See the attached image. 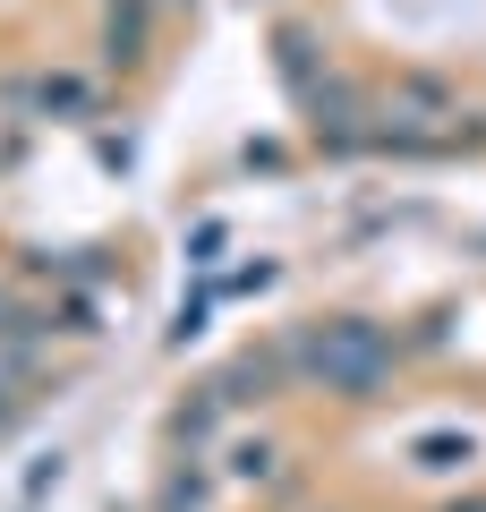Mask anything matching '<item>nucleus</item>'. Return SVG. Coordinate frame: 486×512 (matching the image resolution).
<instances>
[{"label": "nucleus", "mask_w": 486, "mask_h": 512, "mask_svg": "<svg viewBox=\"0 0 486 512\" xmlns=\"http://www.w3.org/2000/svg\"><path fill=\"white\" fill-rule=\"evenodd\" d=\"M290 367H299L307 384H324V393L367 402V393L393 376V333L367 325V316H333V325H307L299 342H290Z\"/></svg>", "instance_id": "nucleus-1"}, {"label": "nucleus", "mask_w": 486, "mask_h": 512, "mask_svg": "<svg viewBox=\"0 0 486 512\" xmlns=\"http://www.w3.org/2000/svg\"><path fill=\"white\" fill-rule=\"evenodd\" d=\"M461 103H452L435 77H393V94L376 103V137L384 146H410V154H427V146H452L461 137Z\"/></svg>", "instance_id": "nucleus-2"}, {"label": "nucleus", "mask_w": 486, "mask_h": 512, "mask_svg": "<svg viewBox=\"0 0 486 512\" xmlns=\"http://www.w3.org/2000/svg\"><path fill=\"white\" fill-rule=\"evenodd\" d=\"M0 103H18V111H35V120H94V77H77V69L9 77V86H0Z\"/></svg>", "instance_id": "nucleus-3"}, {"label": "nucleus", "mask_w": 486, "mask_h": 512, "mask_svg": "<svg viewBox=\"0 0 486 512\" xmlns=\"http://www.w3.org/2000/svg\"><path fill=\"white\" fill-rule=\"evenodd\" d=\"M273 69H282V86L299 94V103H316V94L333 86V77H316V43H307L299 26H282V35H273Z\"/></svg>", "instance_id": "nucleus-4"}, {"label": "nucleus", "mask_w": 486, "mask_h": 512, "mask_svg": "<svg viewBox=\"0 0 486 512\" xmlns=\"http://www.w3.org/2000/svg\"><path fill=\"white\" fill-rule=\"evenodd\" d=\"M222 419H231V384H197V402H180V419H171V436H180L188 453H197V444L214 436Z\"/></svg>", "instance_id": "nucleus-5"}, {"label": "nucleus", "mask_w": 486, "mask_h": 512, "mask_svg": "<svg viewBox=\"0 0 486 512\" xmlns=\"http://www.w3.org/2000/svg\"><path fill=\"white\" fill-rule=\"evenodd\" d=\"M145 18H154L145 0H120V9L103 18V60H111V69H128V60H145Z\"/></svg>", "instance_id": "nucleus-6"}, {"label": "nucleus", "mask_w": 486, "mask_h": 512, "mask_svg": "<svg viewBox=\"0 0 486 512\" xmlns=\"http://www.w3.org/2000/svg\"><path fill=\"white\" fill-rule=\"evenodd\" d=\"M162 512H214V470L205 461H180L171 487H162Z\"/></svg>", "instance_id": "nucleus-7"}, {"label": "nucleus", "mask_w": 486, "mask_h": 512, "mask_svg": "<svg viewBox=\"0 0 486 512\" xmlns=\"http://www.w3.org/2000/svg\"><path fill=\"white\" fill-rule=\"evenodd\" d=\"M410 453H418V470H452V461H469V436H418Z\"/></svg>", "instance_id": "nucleus-8"}, {"label": "nucleus", "mask_w": 486, "mask_h": 512, "mask_svg": "<svg viewBox=\"0 0 486 512\" xmlns=\"http://www.w3.org/2000/svg\"><path fill=\"white\" fill-rule=\"evenodd\" d=\"M222 478H239V487H248V478H273V444H239Z\"/></svg>", "instance_id": "nucleus-9"}, {"label": "nucleus", "mask_w": 486, "mask_h": 512, "mask_svg": "<svg viewBox=\"0 0 486 512\" xmlns=\"http://www.w3.org/2000/svg\"><path fill=\"white\" fill-rule=\"evenodd\" d=\"M18 154H26V128H18V120H0V180L18 171Z\"/></svg>", "instance_id": "nucleus-10"}, {"label": "nucleus", "mask_w": 486, "mask_h": 512, "mask_svg": "<svg viewBox=\"0 0 486 512\" xmlns=\"http://www.w3.org/2000/svg\"><path fill=\"white\" fill-rule=\"evenodd\" d=\"M469 512H486V504H469Z\"/></svg>", "instance_id": "nucleus-11"}]
</instances>
